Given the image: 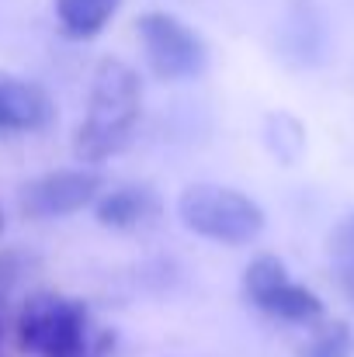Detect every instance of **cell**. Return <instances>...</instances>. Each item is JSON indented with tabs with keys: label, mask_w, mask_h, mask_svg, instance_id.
Masks as SVG:
<instances>
[{
	"label": "cell",
	"mask_w": 354,
	"mask_h": 357,
	"mask_svg": "<svg viewBox=\"0 0 354 357\" xmlns=\"http://www.w3.org/2000/svg\"><path fill=\"white\" fill-rule=\"evenodd\" d=\"M142 115V84L139 73L121 59H101L94 84H91V105L87 119L73 132V153L84 163H105L108 156L121 153L139 125Z\"/></svg>",
	"instance_id": "obj_1"
},
{
	"label": "cell",
	"mask_w": 354,
	"mask_h": 357,
	"mask_svg": "<svg viewBox=\"0 0 354 357\" xmlns=\"http://www.w3.org/2000/svg\"><path fill=\"white\" fill-rule=\"evenodd\" d=\"M181 222L223 246H250L264 233V208L230 184H191L177 198Z\"/></svg>",
	"instance_id": "obj_2"
},
{
	"label": "cell",
	"mask_w": 354,
	"mask_h": 357,
	"mask_svg": "<svg viewBox=\"0 0 354 357\" xmlns=\"http://www.w3.org/2000/svg\"><path fill=\"white\" fill-rule=\"evenodd\" d=\"M17 347L35 357H84L87 309L52 291L31 295L17 312Z\"/></svg>",
	"instance_id": "obj_3"
},
{
	"label": "cell",
	"mask_w": 354,
	"mask_h": 357,
	"mask_svg": "<svg viewBox=\"0 0 354 357\" xmlns=\"http://www.w3.org/2000/svg\"><path fill=\"white\" fill-rule=\"evenodd\" d=\"M142 56L160 80H191L209 66V49L202 35L174 14L149 10L135 21Z\"/></svg>",
	"instance_id": "obj_4"
},
{
	"label": "cell",
	"mask_w": 354,
	"mask_h": 357,
	"mask_svg": "<svg viewBox=\"0 0 354 357\" xmlns=\"http://www.w3.org/2000/svg\"><path fill=\"white\" fill-rule=\"evenodd\" d=\"M101 198V177L91 170H49L17 188V208L24 219H63L84 212Z\"/></svg>",
	"instance_id": "obj_5"
},
{
	"label": "cell",
	"mask_w": 354,
	"mask_h": 357,
	"mask_svg": "<svg viewBox=\"0 0 354 357\" xmlns=\"http://www.w3.org/2000/svg\"><path fill=\"white\" fill-rule=\"evenodd\" d=\"M52 119L56 105L45 87L21 77H0V132H42Z\"/></svg>",
	"instance_id": "obj_6"
},
{
	"label": "cell",
	"mask_w": 354,
	"mask_h": 357,
	"mask_svg": "<svg viewBox=\"0 0 354 357\" xmlns=\"http://www.w3.org/2000/svg\"><path fill=\"white\" fill-rule=\"evenodd\" d=\"M160 212V198L142 188V184H125L115 188L108 195H101L94 202V215L101 226L108 229H135V226H146L149 219H156Z\"/></svg>",
	"instance_id": "obj_7"
},
{
	"label": "cell",
	"mask_w": 354,
	"mask_h": 357,
	"mask_svg": "<svg viewBox=\"0 0 354 357\" xmlns=\"http://www.w3.org/2000/svg\"><path fill=\"white\" fill-rule=\"evenodd\" d=\"M260 312L281 319V323H295V326H306V323H323V298L316 291H309L306 284L299 281H285L278 284L271 295H264L257 302Z\"/></svg>",
	"instance_id": "obj_8"
},
{
	"label": "cell",
	"mask_w": 354,
	"mask_h": 357,
	"mask_svg": "<svg viewBox=\"0 0 354 357\" xmlns=\"http://www.w3.org/2000/svg\"><path fill=\"white\" fill-rule=\"evenodd\" d=\"M121 0H56V17L73 38H94L112 17Z\"/></svg>",
	"instance_id": "obj_9"
},
{
	"label": "cell",
	"mask_w": 354,
	"mask_h": 357,
	"mask_svg": "<svg viewBox=\"0 0 354 357\" xmlns=\"http://www.w3.org/2000/svg\"><path fill=\"white\" fill-rule=\"evenodd\" d=\"M295 357H354V326L344 319H323L306 344L295 347Z\"/></svg>",
	"instance_id": "obj_10"
},
{
	"label": "cell",
	"mask_w": 354,
	"mask_h": 357,
	"mask_svg": "<svg viewBox=\"0 0 354 357\" xmlns=\"http://www.w3.org/2000/svg\"><path fill=\"white\" fill-rule=\"evenodd\" d=\"M327 246H330V267H334L337 281H344L354 271V212L344 222H337V229L330 233Z\"/></svg>",
	"instance_id": "obj_11"
},
{
	"label": "cell",
	"mask_w": 354,
	"mask_h": 357,
	"mask_svg": "<svg viewBox=\"0 0 354 357\" xmlns=\"http://www.w3.org/2000/svg\"><path fill=\"white\" fill-rule=\"evenodd\" d=\"M14 278H17V267H14V257H10V253H0V305H3V295L10 291V284H14Z\"/></svg>",
	"instance_id": "obj_12"
},
{
	"label": "cell",
	"mask_w": 354,
	"mask_h": 357,
	"mask_svg": "<svg viewBox=\"0 0 354 357\" xmlns=\"http://www.w3.org/2000/svg\"><path fill=\"white\" fill-rule=\"evenodd\" d=\"M341 288L348 291V298H351V302H354V271H351V274H348V278H344V281H341Z\"/></svg>",
	"instance_id": "obj_13"
},
{
	"label": "cell",
	"mask_w": 354,
	"mask_h": 357,
	"mask_svg": "<svg viewBox=\"0 0 354 357\" xmlns=\"http://www.w3.org/2000/svg\"><path fill=\"white\" fill-rule=\"evenodd\" d=\"M0 233H3V208H0Z\"/></svg>",
	"instance_id": "obj_14"
}]
</instances>
